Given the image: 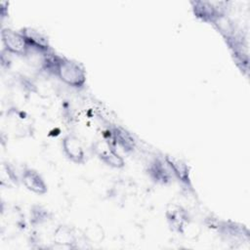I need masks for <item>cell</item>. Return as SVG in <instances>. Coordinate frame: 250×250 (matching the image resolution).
I'll return each mask as SVG.
<instances>
[{
    "label": "cell",
    "instance_id": "obj_7",
    "mask_svg": "<svg viewBox=\"0 0 250 250\" xmlns=\"http://www.w3.org/2000/svg\"><path fill=\"white\" fill-rule=\"evenodd\" d=\"M22 34L26 39V42L30 49L45 54L49 50V42L47 37L33 28L22 29Z\"/></svg>",
    "mask_w": 250,
    "mask_h": 250
},
{
    "label": "cell",
    "instance_id": "obj_5",
    "mask_svg": "<svg viewBox=\"0 0 250 250\" xmlns=\"http://www.w3.org/2000/svg\"><path fill=\"white\" fill-rule=\"evenodd\" d=\"M21 181L28 190L36 194H44L47 191V185L44 179L33 169H24L21 174Z\"/></svg>",
    "mask_w": 250,
    "mask_h": 250
},
{
    "label": "cell",
    "instance_id": "obj_9",
    "mask_svg": "<svg viewBox=\"0 0 250 250\" xmlns=\"http://www.w3.org/2000/svg\"><path fill=\"white\" fill-rule=\"evenodd\" d=\"M165 160L170 167L172 174L183 184L189 185L190 178H189V170L188 165L181 159L173 157V156H166Z\"/></svg>",
    "mask_w": 250,
    "mask_h": 250
},
{
    "label": "cell",
    "instance_id": "obj_3",
    "mask_svg": "<svg viewBox=\"0 0 250 250\" xmlns=\"http://www.w3.org/2000/svg\"><path fill=\"white\" fill-rule=\"evenodd\" d=\"M94 151L103 162L110 167L121 168L124 166L123 158L106 141H98L94 145Z\"/></svg>",
    "mask_w": 250,
    "mask_h": 250
},
{
    "label": "cell",
    "instance_id": "obj_1",
    "mask_svg": "<svg viewBox=\"0 0 250 250\" xmlns=\"http://www.w3.org/2000/svg\"><path fill=\"white\" fill-rule=\"evenodd\" d=\"M54 74L64 84L74 88L82 87L86 81V73L81 64L60 56L57 60Z\"/></svg>",
    "mask_w": 250,
    "mask_h": 250
},
{
    "label": "cell",
    "instance_id": "obj_2",
    "mask_svg": "<svg viewBox=\"0 0 250 250\" xmlns=\"http://www.w3.org/2000/svg\"><path fill=\"white\" fill-rule=\"evenodd\" d=\"M1 36L3 44L9 53L19 56H24L27 55L30 51L26 39L21 31L19 32L9 28H5L2 30Z\"/></svg>",
    "mask_w": 250,
    "mask_h": 250
},
{
    "label": "cell",
    "instance_id": "obj_4",
    "mask_svg": "<svg viewBox=\"0 0 250 250\" xmlns=\"http://www.w3.org/2000/svg\"><path fill=\"white\" fill-rule=\"evenodd\" d=\"M62 151L64 155L74 163H83L85 161V150L81 141L72 134L66 135L62 139Z\"/></svg>",
    "mask_w": 250,
    "mask_h": 250
},
{
    "label": "cell",
    "instance_id": "obj_6",
    "mask_svg": "<svg viewBox=\"0 0 250 250\" xmlns=\"http://www.w3.org/2000/svg\"><path fill=\"white\" fill-rule=\"evenodd\" d=\"M148 174L153 181L160 184L168 183L173 176L165 158L154 159L148 166Z\"/></svg>",
    "mask_w": 250,
    "mask_h": 250
},
{
    "label": "cell",
    "instance_id": "obj_13",
    "mask_svg": "<svg viewBox=\"0 0 250 250\" xmlns=\"http://www.w3.org/2000/svg\"><path fill=\"white\" fill-rule=\"evenodd\" d=\"M48 218H49V213L42 207L36 206L31 211L30 222L32 223V225H40V224L46 222L48 220Z\"/></svg>",
    "mask_w": 250,
    "mask_h": 250
},
{
    "label": "cell",
    "instance_id": "obj_12",
    "mask_svg": "<svg viewBox=\"0 0 250 250\" xmlns=\"http://www.w3.org/2000/svg\"><path fill=\"white\" fill-rule=\"evenodd\" d=\"M53 239L57 244L70 245L75 242L76 237L71 229L66 226H60L55 229Z\"/></svg>",
    "mask_w": 250,
    "mask_h": 250
},
{
    "label": "cell",
    "instance_id": "obj_8",
    "mask_svg": "<svg viewBox=\"0 0 250 250\" xmlns=\"http://www.w3.org/2000/svg\"><path fill=\"white\" fill-rule=\"evenodd\" d=\"M193 11L198 18L209 21H213L217 16L224 14L223 9L215 7V3L203 1L193 2Z\"/></svg>",
    "mask_w": 250,
    "mask_h": 250
},
{
    "label": "cell",
    "instance_id": "obj_11",
    "mask_svg": "<svg viewBox=\"0 0 250 250\" xmlns=\"http://www.w3.org/2000/svg\"><path fill=\"white\" fill-rule=\"evenodd\" d=\"M167 218L171 226L181 232H183L185 226L188 222L186 211L183 210L181 207L177 206H173L172 209H168Z\"/></svg>",
    "mask_w": 250,
    "mask_h": 250
},
{
    "label": "cell",
    "instance_id": "obj_10",
    "mask_svg": "<svg viewBox=\"0 0 250 250\" xmlns=\"http://www.w3.org/2000/svg\"><path fill=\"white\" fill-rule=\"evenodd\" d=\"M111 134L112 139L114 140L116 145H118L124 151L130 152L134 150L136 146V142L133 136L128 131L121 127H115L113 128Z\"/></svg>",
    "mask_w": 250,
    "mask_h": 250
}]
</instances>
